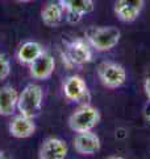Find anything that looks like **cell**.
<instances>
[{
  "mask_svg": "<svg viewBox=\"0 0 150 159\" xmlns=\"http://www.w3.org/2000/svg\"><path fill=\"white\" fill-rule=\"evenodd\" d=\"M42 101H44L42 88L40 85H36V84H29L19 94L17 110L24 117L34 118L41 110Z\"/></svg>",
  "mask_w": 150,
  "mask_h": 159,
  "instance_id": "obj_1",
  "label": "cell"
},
{
  "mask_svg": "<svg viewBox=\"0 0 150 159\" xmlns=\"http://www.w3.org/2000/svg\"><path fill=\"white\" fill-rule=\"evenodd\" d=\"M100 111L95 106L82 105L69 117V126L75 133L92 131L100 122Z\"/></svg>",
  "mask_w": 150,
  "mask_h": 159,
  "instance_id": "obj_2",
  "label": "cell"
},
{
  "mask_svg": "<svg viewBox=\"0 0 150 159\" xmlns=\"http://www.w3.org/2000/svg\"><path fill=\"white\" fill-rule=\"evenodd\" d=\"M121 32L117 27L108 25V27H100L95 28L88 33L87 41L98 52H108L113 49L119 44Z\"/></svg>",
  "mask_w": 150,
  "mask_h": 159,
  "instance_id": "obj_3",
  "label": "cell"
},
{
  "mask_svg": "<svg viewBox=\"0 0 150 159\" xmlns=\"http://www.w3.org/2000/svg\"><path fill=\"white\" fill-rule=\"evenodd\" d=\"M96 72L100 82L108 89L121 88L127 82V70L117 62L104 61L99 64Z\"/></svg>",
  "mask_w": 150,
  "mask_h": 159,
  "instance_id": "obj_4",
  "label": "cell"
},
{
  "mask_svg": "<svg viewBox=\"0 0 150 159\" xmlns=\"http://www.w3.org/2000/svg\"><path fill=\"white\" fill-rule=\"evenodd\" d=\"M65 58L71 65H84L92 61V48L86 40L77 39L67 44Z\"/></svg>",
  "mask_w": 150,
  "mask_h": 159,
  "instance_id": "obj_5",
  "label": "cell"
},
{
  "mask_svg": "<svg viewBox=\"0 0 150 159\" xmlns=\"http://www.w3.org/2000/svg\"><path fill=\"white\" fill-rule=\"evenodd\" d=\"M63 94L71 102H83L90 98V90L86 81L81 76H70L62 85Z\"/></svg>",
  "mask_w": 150,
  "mask_h": 159,
  "instance_id": "obj_6",
  "label": "cell"
},
{
  "mask_svg": "<svg viewBox=\"0 0 150 159\" xmlns=\"http://www.w3.org/2000/svg\"><path fill=\"white\" fill-rule=\"evenodd\" d=\"M67 154H69V146L63 139L49 137L40 146L38 158L40 159H66Z\"/></svg>",
  "mask_w": 150,
  "mask_h": 159,
  "instance_id": "obj_7",
  "label": "cell"
},
{
  "mask_svg": "<svg viewBox=\"0 0 150 159\" xmlns=\"http://www.w3.org/2000/svg\"><path fill=\"white\" fill-rule=\"evenodd\" d=\"M145 0H116L115 15L124 23H133L141 15Z\"/></svg>",
  "mask_w": 150,
  "mask_h": 159,
  "instance_id": "obj_8",
  "label": "cell"
},
{
  "mask_svg": "<svg viewBox=\"0 0 150 159\" xmlns=\"http://www.w3.org/2000/svg\"><path fill=\"white\" fill-rule=\"evenodd\" d=\"M59 4L70 23H78L83 15L91 13L95 8L92 0H59Z\"/></svg>",
  "mask_w": 150,
  "mask_h": 159,
  "instance_id": "obj_9",
  "label": "cell"
},
{
  "mask_svg": "<svg viewBox=\"0 0 150 159\" xmlns=\"http://www.w3.org/2000/svg\"><path fill=\"white\" fill-rule=\"evenodd\" d=\"M100 147H102L100 138L94 131L77 133L74 138V148L81 155H94L100 150Z\"/></svg>",
  "mask_w": 150,
  "mask_h": 159,
  "instance_id": "obj_10",
  "label": "cell"
},
{
  "mask_svg": "<svg viewBox=\"0 0 150 159\" xmlns=\"http://www.w3.org/2000/svg\"><path fill=\"white\" fill-rule=\"evenodd\" d=\"M56 70V60L48 52H44L36 61L29 65V73L34 80L45 81L53 76Z\"/></svg>",
  "mask_w": 150,
  "mask_h": 159,
  "instance_id": "obj_11",
  "label": "cell"
},
{
  "mask_svg": "<svg viewBox=\"0 0 150 159\" xmlns=\"http://www.w3.org/2000/svg\"><path fill=\"white\" fill-rule=\"evenodd\" d=\"M9 134L15 138L24 139L29 138L36 133V123L33 122V118L24 117L21 114L13 117V119L9 122Z\"/></svg>",
  "mask_w": 150,
  "mask_h": 159,
  "instance_id": "obj_12",
  "label": "cell"
},
{
  "mask_svg": "<svg viewBox=\"0 0 150 159\" xmlns=\"http://www.w3.org/2000/svg\"><path fill=\"white\" fill-rule=\"evenodd\" d=\"M19 102V93L12 86L0 88V116L8 117L16 111Z\"/></svg>",
  "mask_w": 150,
  "mask_h": 159,
  "instance_id": "obj_13",
  "label": "cell"
},
{
  "mask_svg": "<svg viewBox=\"0 0 150 159\" xmlns=\"http://www.w3.org/2000/svg\"><path fill=\"white\" fill-rule=\"evenodd\" d=\"M44 47L37 41H25L19 47L16 57L20 64L31 65L44 53Z\"/></svg>",
  "mask_w": 150,
  "mask_h": 159,
  "instance_id": "obj_14",
  "label": "cell"
},
{
  "mask_svg": "<svg viewBox=\"0 0 150 159\" xmlns=\"http://www.w3.org/2000/svg\"><path fill=\"white\" fill-rule=\"evenodd\" d=\"M63 8L59 2H49L41 11V19L45 25L57 27L63 19Z\"/></svg>",
  "mask_w": 150,
  "mask_h": 159,
  "instance_id": "obj_15",
  "label": "cell"
},
{
  "mask_svg": "<svg viewBox=\"0 0 150 159\" xmlns=\"http://www.w3.org/2000/svg\"><path fill=\"white\" fill-rule=\"evenodd\" d=\"M11 74V62L6 54L0 53V81L6 80Z\"/></svg>",
  "mask_w": 150,
  "mask_h": 159,
  "instance_id": "obj_16",
  "label": "cell"
},
{
  "mask_svg": "<svg viewBox=\"0 0 150 159\" xmlns=\"http://www.w3.org/2000/svg\"><path fill=\"white\" fill-rule=\"evenodd\" d=\"M144 118H145V121L150 123V101H148L144 107Z\"/></svg>",
  "mask_w": 150,
  "mask_h": 159,
  "instance_id": "obj_17",
  "label": "cell"
},
{
  "mask_svg": "<svg viewBox=\"0 0 150 159\" xmlns=\"http://www.w3.org/2000/svg\"><path fill=\"white\" fill-rule=\"evenodd\" d=\"M144 89H145V93H146V97L150 101V76L145 80V85H144Z\"/></svg>",
  "mask_w": 150,
  "mask_h": 159,
  "instance_id": "obj_18",
  "label": "cell"
},
{
  "mask_svg": "<svg viewBox=\"0 0 150 159\" xmlns=\"http://www.w3.org/2000/svg\"><path fill=\"white\" fill-rule=\"evenodd\" d=\"M0 159H8V157L6 155V152H3V151H0Z\"/></svg>",
  "mask_w": 150,
  "mask_h": 159,
  "instance_id": "obj_19",
  "label": "cell"
},
{
  "mask_svg": "<svg viewBox=\"0 0 150 159\" xmlns=\"http://www.w3.org/2000/svg\"><path fill=\"white\" fill-rule=\"evenodd\" d=\"M107 159H124V158H121V157H109Z\"/></svg>",
  "mask_w": 150,
  "mask_h": 159,
  "instance_id": "obj_20",
  "label": "cell"
},
{
  "mask_svg": "<svg viewBox=\"0 0 150 159\" xmlns=\"http://www.w3.org/2000/svg\"><path fill=\"white\" fill-rule=\"evenodd\" d=\"M19 2H24V3H27V2H32V0H19Z\"/></svg>",
  "mask_w": 150,
  "mask_h": 159,
  "instance_id": "obj_21",
  "label": "cell"
}]
</instances>
